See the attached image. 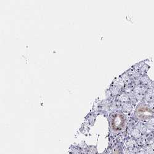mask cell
Wrapping results in <instances>:
<instances>
[{"instance_id": "6da1fadb", "label": "cell", "mask_w": 154, "mask_h": 154, "mask_svg": "<svg viewBox=\"0 0 154 154\" xmlns=\"http://www.w3.org/2000/svg\"><path fill=\"white\" fill-rule=\"evenodd\" d=\"M126 119L122 113H117L113 116L112 122V129L115 131L122 130L125 125Z\"/></svg>"}, {"instance_id": "7a4b0ae2", "label": "cell", "mask_w": 154, "mask_h": 154, "mask_svg": "<svg viewBox=\"0 0 154 154\" xmlns=\"http://www.w3.org/2000/svg\"><path fill=\"white\" fill-rule=\"evenodd\" d=\"M146 99L148 102H154V88H150L147 89L146 94Z\"/></svg>"}, {"instance_id": "3957f363", "label": "cell", "mask_w": 154, "mask_h": 154, "mask_svg": "<svg viewBox=\"0 0 154 154\" xmlns=\"http://www.w3.org/2000/svg\"><path fill=\"white\" fill-rule=\"evenodd\" d=\"M142 80H143V82L144 83V84L146 85H149V86H150V85H152V81L149 78V77L147 76V75H145L143 76V78Z\"/></svg>"}, {"instance_id": "277c9868", "label": "cell", "mask_w": 154, "mask_h": 154, "mask_svg": "<svg viewBox=\"0 0 154 154\" xmlns=\"http://www.w3.org/2000/svg\"><path fill=\"white\" fill-rule=\"evenodd\" d=\"M151 86H152V88H154V82H152Z\"/></svg>"}]
</instances>
